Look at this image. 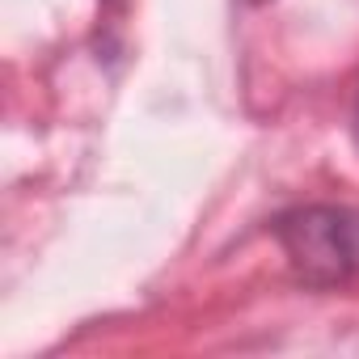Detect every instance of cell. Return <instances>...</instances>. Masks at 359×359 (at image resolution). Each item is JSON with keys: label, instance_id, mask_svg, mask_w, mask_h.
Instances as JSON below:
<instances>
[{"label": "cell", "instance_id": "6da1fadb", "mask_svg": "<svg viewBox=\"0 0 359 359\" xmlns=\"http://www.w3.org/2000/svg\"><path fill=\"white\" fill-rule=\"evenodd\" d=\"M271 233L309 287H338L359 275V208L304 203L275 216Z\"/></svg>", "mask_w": 359, "mask_h": 359}, {"label": "cell", "instance_id": "7a4b0ae2", "mask_svg": "<svg viewBox=\"0 0 359 359\" xmlns=\"http://www.w3.org/2000/svg\"><path fill=\"white\" fill-rule=\"evenodd\" d=\"M250 5H266V0H250Z\"/></svg>", "mask_w": 359, "mask_h": 359}]
</instances>
